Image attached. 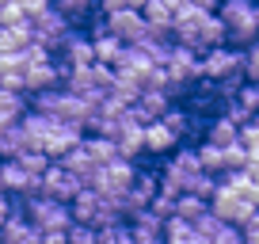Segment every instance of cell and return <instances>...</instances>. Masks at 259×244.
<instances>
[{
    "label": "cell",
    "mask_w": 259,
    "mask_h": 244,
    "mask_svg": "<svg viewBox=\"0 0 259 244\" xmlns=\"http://www.w3.org/2000/svg\"><path fill=\"white\" fill-rule=\"evenodd\" d=\"M244 61H248V50L240 46H213L202 54V76L206 80H225L233 73H244Z\"/></svg>",
    "instance_id": "cell-1"
},
{
    "label": "cell",
    "mask_w": 259,
    "mask_h": 244,
    "mask_svg": "<svg viewBox=\"0 0 259 244\" xmlns=\"http://www.w3.org/2000/svg\"><path fill=\"white\" fill-rule=\"evenodd\" d=\"M34 19V38L38 42H46L50 50H61V42H65V34L73 31V19L65 16L61 8H57V4H50L46 12H38V16H31Z\"/></svg>",
    "instance_id": "cell-2"
},
{
    "label": "cell",
    "mask_w": 259,
    "mask_h": 244,
    "mask_svg": "<svg viewBox=\"0 0 259 244\" xmlns=\"http://www.w3.org/2000/svg\"><path fill=\"white\" fill-rule=\"evenodd\" d=\"M107 23H111V31L118 34L126 46H138V42L149 34V16L141 8H130V4H126V8H118V12H111Z\"/></svg>",
    "instance_id": "cell-3"
},
{
    "label": "cell",
    "mask_w": 259,
    "mask_h": 244,
    "mask_svg": "<svg viewBox=\"0 0 259 244\" xmlns=\"http://www.w3.org/2000/svg\"><path fill=\"white\" fill-rule=\"evenodd\" d=\"M88 138V126H80V122H69V118H54V126H50V134H46V153L54 156V160H61L65 153L73 145H80V141Z\"/></svg>",
    "instance_id": "cell-4"
},
{
    "label": "cell",
    "mask_w": 259,
    "mask_h": 244,
    "mask_svg": "<svg viewBox=\"0 0 259 244\" xmlns=\"http://www.w3.org/2000/svg\"><path fill=\"white\" fill-rule=\"evenodd\" d=\"M42 183H46V195L61 198V202H73V198L80 195V187H84V176H76L73 168H65L61 160H54L50 172L42 176Z\"/></svg>",
    "instance_id": "cell-5"
},
{
    "label": "cell",
    "mask_w": 259,
    "mask_h": 244,
    "mask_svg": "<svg viewBox=\"0 0 259 244\" xmlns=\"http://www.w3.org/2000/svg\"><path fill=\"white\" fill-rule=\"evenodd\" d=\"M134 240L138 244H168V218H160L156 210H138L134 214Z\"/></svg>",
    "instance_id": "cell-6"
},
{
    "label": "cell",
    "mask_w": 259,
    "mask_h": 244,
    "mask_svg": "<svg viewBox=\"0 0 259 244\" xmlns=\"http://www.w3.org/2000/svg\"><path fill=\"white\" fill-rule=\"evenodd\" d=\"M179 141H183V138H179V134L171 130L164 118H153V122L145 126V149H149L153 156H168L171 149L179 145Z\"/></svg>",
    "instance_id": "cell-7"
},
{
    "label": "cell",
    "mask_w": 259,
    "mask_h": 244,
    "mask_svg": "<svg viewBox=\"0 0 259 244\" xmlns=\"http://www.w3.org/2000/svg\"><path fill=\"white\" fill-rule=\"evenodd\" d=\"M27 111H31V96H27V92H8V88H0V130L19 126Z\"/></svg>",
    "instance_id": "cell-8"
},
{
    "label": "cell",
    "mask_w": 259,
    "mask_h": 244,
    "mask_svg": "<svg viewBox=\"0 0 259 244\" xmlns=\"http://www.w3.org/2000/svg\"><path fill=\"white\" fill-rule=\"evenodd\" d=\"M229 42V23L221 12H206L202 16V31H198V50H213V46H225Z\"/></svg>",
    "instance_id": "cell-9"
},
{
    "label": "cell",
    "mask_w": 259,
    "mask_h": 244,
    "mask_svg": "<svg viewBox=\"0 0 259 244\" xmlns=\"http://www.w3.org/2000/svg\"><path fill=\"white\" fill-rule=\"evenodd\" d=\"M34 42V19H19V23H8L0 27V50H23Z\"/></svg>",
    "instance_id": "cell-10"
},
{
    "label": "cell",
    "mask_w": 259,
    "mask_h": 244,
    "mask_svg": "<svg viewBox=\"0 0 259 244\" xmlns=\"http://www.w3.org/2000/svg\"><path fill=\"white\" fill-rule=\"evenodd\" d=\"M27 80V96H34V92H46L54 88V84H61V73H57V61H42V65H31L23 73Z\"/></svg>",
    "instance_id": "cell-11"
},
{
    "label": "cell",
    "mask_w": 259,
    "mask_h": 244,
    "mask_svg": "<svg viewBox=\"0 0 259 244\" xmlns=\"http://www.w3.org/2000/svg\"><path fill=\"white\" fill-rule=\"evenodd\" d=\"M206 138L218 141V145H233V141H240V122H236L233 114L218 111L210 118V126H206Z\"/></svg>",
    "instance_id": "cell-12"
},
{
    "label": "cell",
    "mask_w": 259,
    "mask_h": 244,
    "mask_svg": "<svg viewBox=\"0 0 259 244\" xmlns=\"http://www.w3.org/2000/svg\"><path fill=\"white\" fill-rule=\"evenodd\" d=\"M118 149H122V156H134V160H138L141 153H149L145 149V126L126 118V126H122V134H118Z\"/></svg>",
    "instance_id": "cell-13"
},
{
    "label": "cell",
    "mask_w": 259,
    "mask_h": 244,
    "mask_svg": "<svg viewBox=\"0 0 259 244\" xmlns=\"http://www.w3.org/2000/svg\"><path fill=\"white\" fill-rule=\"evenodd\" d=\"M168 244H202L198 225L191 218H183V214H171L168 218Z\"/></svg>",
    "instance_id": "cell-14"
},
{
    "label": "cell",
    "mask_w": 259,
    "mask_h": 244,
    "mask_svg": "<svg viewBox=\"0 0 259 244\" xmlns=\"http://www.w3.org/2000/svg\"><path fill=\"white\" fill-rule=\"evenodd\" d=\"M198 156H202V168H206V172H218V176H225V172H229L225 145H218V141L202 138V141H198Z\"/></svg>",
    "instance_id": "cell-15"
},
{
    "label": "cell",
    "mask_w": 259,
    "mask_h": 244,
    "mask_svg": "<svg viewBox=\"0 0 259 244\" xmlns=\"http://www.w3.org/2000/svg\"><path fill=\"white\" fill-rule=\"evenodd\" d=\"M84 145H88V153H92V160H96V164H111L114 156L122 153L118 141H114V138H103V134H88V138H84Z\"/></svg>",
    "instance_id": "cell-16"
},
{
    "label": "cell",
    "mask_w": 259,
    "mask_h": 244,
    "mask_svg": "<svg viewBox=\"0 0 259 244\" xmlns=\"http://www.w3.org/2000/svg\"><path fill=\"white\" fill-rule=\"evenodd\" d=\"M138 103L145 107L149 118H164V114H168V107L176 103V99H171V92H164V88H145Z\"/></svg>",
    "instance_id": "cell-17"
},
{
    "label": "cell",
    "mask_w": 259,
    "mask_h": 244,
    "mask_svg": "<svg viewBox=\"0 0 259 244\" xmlns=\"http://www.w3.org/2000/svg\"><path fill=\"white\" fill-rule=\"evenodd\" d=\"M99 244H138L134 240V221L118 218V221H107L99 229Z\"/></svg>",
    "instance_id": "cell-18"
},
{
    "label": "cell",
    "mask_w": 259,
    "mask_h": 244,
    "mask_svg": "<svg viewBox=\"0 0 259 244\" xmlns=\"http://www.w3.org/2000/svg\"><path fill=\"white\" fill-rule=\"evenodd\" d=\"M54 4H57L69 19H73V23H80V27L99 12V0H54Z\"/></svg>",
    "instance_id": "cell-19"
},
{
    "label": "cell",
    "mask_w": 259,
    "mask_h": 244,
    "mask_svg": "<svg viewBox=\"0 0 259 244\" xmlns=\"http://www.w3.org/2000/svg\"><path fill=\"white\" fill-rule=\"evenodd\" d=\"M122 50H126V42H122L114 31H107V34H99V38H96V61H107V65H118Z\"/></svg>",
    "instance_id": "cell-20"
},
{
    "label": "cell",
    "mask_w": 259,
    "mask_h": 244,
    "mask_svg": "<svg viewBox=\"0 0 259 244\" xmlns=\"http://www.w3.org/2000/svg\"><path fill=\"white\" fill-rule=\"evenodd\" d=\"M61 164H65V168H73L76 176H84V179H88L92 172H96V160H92V153H88V145H84V141L69 149V153L61 156Z\"/></svg>",
    "instance_id": "cell-21"
},
{
    "label": "cell",
    "mask_w": 259,
    "mask_h": 244,
    "mask_svg": "<svg viewBox=\"0 0 259 244\" xmlns=\"http://www.w3.org/2000/svg\"><path fill=\"white\" fill-rule=\"evenodd\" d=\"M23 149H27V134H23V126H8V130H0V156H4V160L19 156Z\"/></svg>",
    "instance_id": "cell-22"
},
{
    "label": "cell",
    "mask_w": 259,
    "mask_h": 244,
    "mask_svg": "<svg viewBox=\"0 0 259 244\" xmlns=\"http://www.w3.org/2000/svg\"><path fill=\"white\" fill-rule=\"evenodd\" d=\"M206 210H210V198L194 195V191L179 195V202H176V214H183V218H191V221H198V218H202Z\"/></svg>",
    "instance_id": "cell-23"
},
{
    "label": "cell",
    "mask_w": 259,
    "mask_h": 244,
    "mask_svg": "<svg viewBox=\"0 0 259 244\" xmlns=\"http://www.w3.org/2000/svg\"><path fill=\"white\" fill-rule=\"evenodd\" d=\"M16 160L23 164L27 172H34V176H46V172H50V164H54V156H50L46 149H23V153H19Z\"/></svg>",
    "instance_id": "cell-24"
},
{
    "label": "cell",
    "mask_w": 259,
    "mask_h": 244,
    "mask_svg": "<svg viewBox=\"0 0 259 244\" xmlns=\"http://www.w3.org/2000/svg\"><path fill=\"white\" fill-rule=\"evenodd\" d=\"M69 244H99V225H92V221H73Z\"/></svg>",
    "instance_id": "cell-25"
},
{
    "label": "cell",
    "mask_w": 259,
    "mask_h": 244,
    "mask_svg": "<svg viewBox=\"0 0 259 244\" xmlns=\"http://www.w3.org/2000/svg\"><path fill=\"white\" fill-rule=\"evenodd\" d=\"M19 19H27V8H23V4H19V0H0V27L19 23Z\"/></svg>",
    "instance_id": "cell-26"
},
{
    "label": "cell",
    "mask_w": 259,
    "mask_h": 244,
    "mask_svg": "<svg viewBox=\"0 0 259 244\" xmlns=\"http://www.w3.org/2000/svg\"><path fill=\"white\" fill-rule=\"evenodd\" d=\"M236 99H240L251 114H259V80H244V88H240V96H236Z\"/></svg>",
    "instance_id": "cell-27"
},
{
    "label": "cell",
    "mask_w": 259,
    "mask_h": 244,
    "mask_svg": "<svg viewBox=\"0 0 259 244\" xmlns=\"http://www.w3.org/2000/svg\"><path fill=\"white\" fill-rule=\"evenodd\" d=\"M149 210H156L160 218H171V214H176V198H171V195H164V191H160V195H156L153 202H149Z\"/></svg>",
    "instance_id": "cell-28"
},
{
    "label": "cell",
    "mask_w": 259,
    "mask_h": 244,
    "mask_svg": "<svg viewBox=\"0 0 259 244\" xmlns=\"http://www.w3.org/2000/svg\"><path fill=\"white\" fill-rule=\"evenodd\" d=\"M244 73H248V80H259V42H251V46H248V61H244Z\"/></svg>",
    "instance_id": "cell-29"
},
{
    "label": "cell",
    "mask_w": 259,
    "mask_h": 244,
    "mask_svg": "<svg viewBox=\"0 0 259 244\" xmlns=\"http://www.w3.org/2000/svg\"><path fill=\"white\" fill-rule=\"evenodd\" d=\"M42 244H69V229H46Z\"/></svg>",
    "instance_id": "cell-30"
},
{
    "label": "cell",
    "mask_w": 259,
    "mask_h": 244,
    "mask_svg": "<svg viewBox=\"0 0 259 244\" xmlns=\"http://www.w3.org/2000/svg\"><path fill=\"white\" fill-rule=\"evenodd\" d=\"M19 4L27 8V16H38V12H46L50 4H54V0H19Z\"/></svg>",
    "instance_id": "cell-31"
}]
</instances>
